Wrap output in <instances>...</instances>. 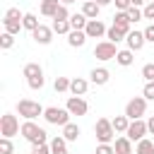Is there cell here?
I'll use <instances>...</instances> for the list:
<instances>
[{
    "mask_svg": "<svg viewBox=\"0 0 154 154\" xmlns=\"http://www.w3.org/2000/svg\"><path fill=\"white\" fill-rule=\"evenodd\" d=\"M17 113H19L22 118H26V120H34V118L43 116V113H46V108H43L38 101H31V99H22V101H17Z\"/></svg>",
    "mask_w": 154,
    "mask_h": 154,
    "instance_id": "1",
    "label": "cell"
},
{
    "mask_svg": "<svg viewBox=\"0 0 154 154\" xmlns=\"http://www.w3.org/2000/svg\"><path fill=\"white\" fill-rule=\"evenodd\" d=\"M22 135H24L34 147H41V144H46V135H48V132H46L43 128H38L34 120H26V123L22 125Z\"/></svg>",
    "mask_w": 154,
    "mask_h": 154,
    "instance_id": "2",
    "label": "cell"
},
{
    "mask_svg": "<svg viewBox=\"0 0 154 154\" xmlns=\"http://www.w3.org/2000/svg\"><path fill=\"white\" fill-rule=\"evenodd\" d=\"M94 132H96L99 144H111V140H113V135H116L113 123H111L108 118H99V120H96V125H94Z\"/></svg>",
    "mask_w": 154,
    "mask_h": 154,
    "instance_id": "3",
    "label": "cell"
},
{
    "mask_svg": "<svg viewBox=\"0 0 154 154\" xmlns=\"http://www.w3.org/2000/svg\"><path fill=\"white\" fill-rule=\"evenodd\" d=\"M43 118H46L51 125H60V128H65V125L70 123V111H67V108H58V106H48L46 113H43Z\"/></svg>",
    "mask_w": 154,
    "mask_h": 154,
    "instance_id": "4",
    "label": "cell"
},
{
    "mask_svg": "<svg viewBox=\"0 0 154 154\" xmlns=\"http://www.w3.org/2000/svg\"><path fill=\"white\" fill-rule=\"evenodd\" d=\"M22 19H24V14H22L17 7H10V10L5 12V19H2L5 31H7V34H19V29H22Z\"/></svg>",
    "mask_w": 154,
    "mask_h": 154,
    "instance_id": "5",
    "label": "cell"
},
{
    "mask_svg": "<svg viewBox=\"0 0 154 154\" xmlns=\"http://www.w3.org/2000/svg\"><path fill=\"white\" fill-rule=\"evenodd\" d=\"M144 111H147V99H144V96H135V99H130L128 106H125V116H128L130 120H142Z\"/></svg>",
    "mask_w": 154,
    "mask_h": 154,
    "instance_id": "6",
    "label": "cell"
},
{
    "mask_svg": "<svg viewBox=\"0 0 154 154\" xmlns=\"http://www.w3.org/2000/svg\"><path fill=\"white\" fill-rule=\"evenodd\" d=\"M17 132H22L17 116H12V113H5V116L0 118V135H2V137H14Z\"/></svg>",
    "mask_w": 154,
    "mask_h": 154,
    "instance_id": "7",
    "label": "cell"
},
{
    "mask_svg": "<svg viewBox=\"0 0 154 154\" xmlns=\"http://www.w3.org/2000/svg\"><path fill=\"white\" fill-rule=\"evenodd\" d=\"M116 55H118V51H116V43H111V41H101L94 48L96 60H116Z\"/></svg>",
    "mask_w": 154,
    "mask_h": 154,
    "instance_id": "8",
    "label": "cell"
},
{
    "mask_svg": "<svg viewBox=\"0 0 154 154\" xmlns=\"http://www.w3.org/2000/svg\"><path fill=\"white\" fill-rule=\"evenodd\" d=\"M147 132H149V130H147V123H144V120H130V128H128L125 137L132 140V142H140V140H144Z\"/></svg>",
    "mask_w": 154,
    "mask_h": 154,
    "instance_id": "9",
    "label": "cell"
},
{
    "mask_svg": "<svg viewBox=\"0 0 154 154\" xmlns=\"http://www.w3.org/2000/svg\"><path fill=\"white\" fill-rule=\"evenodd\" d=\"M106 26H103V22L101 19H89L87 22V26H84V34H87V38H101V36H106Z\"/></svg>",
    "mask_w": 154,
    "mask_h": 154,
    "instance_id": "10",
    "label": "cell"
},
{
    "mask_svg": "<svg viewBox=\"0 0 154 154\" xmlns=\"http://www.w3.org/2000/svg\"><path fill=\"white\" fill-rule=\"evenodd\" d=\"M65 108L70 111V116H84V113L89 111V106H87V101H84L82 96H70Z\"/></svg>",
    "mask_w": 154,
    "mask_h": 154,
    "instance_id": "11",
    "label": "cell"
},
{
    "mask_svg": "<svg viewBox=\"0 0 154 154\" xmlns=\"http://www.w3.org/2000/svg\"><path fill=\"white\" fill-rule=\"evenodd\" d=\"M31 38H34L36 43H41V46L51 43V41H53V26H46V24H41L38 29H34V31H31Z\"/></svg>",
    "mask_w": 154,
    "mask_h": 154,
    "instance_id": "12",
    "label": "cell"
},
{
    "mask_svg": "<svg viewBox=\"0 0 154 154\" xmlns=\"http://www.w3.org/2000/svg\"><path fill=\"white\" fill-rule=\"evenodd\" d=\"M125 41H128V48H130L132 53H135V51H142V46L147 43V38H144V31H130Z\"/></svg>",
    "mask_w": 154,
    "mask_h": 154,
    "instance_id": "13",
    "label": "cell"
},
{
    "mask_svg": "<svg viewBox=\"0 0 154 154\" xmlns=\"http://www.w3.org/2000/svg\"><path fill=\"white\" fill-rule=\"evenodd\" d=\"M89 79H91L96 87H101V84H106V82L111 79V72H108L106 67H94L91 75H89Z\"/></svg>",
    "mask_w": 154,
    "mask_h": 154,
    "instance_id": "14",
    "label": "cell"
},
{
    "mask_svg": "<svg viewBox=\"0 0 154 154\" xmlns=\"http://www.w3.org/2000/svg\"><path fill=\"white\" fill-rule=\"evenodd\" d=\"M87 89H89V82H87L84 77H75V79L70 82V91H72V96H84Z\"/></svg>",
    "mask_w": 154,
    "mask_h": 154,
    "instance_id": "15",
    "label": "cell"
},
{
    "mask_svg": "<svg viewBox=\"0 0 154 154\" xmlns=\"http://www.w3.org/2000/svg\"><path fill=\"white\" fill-rule=\"evenodd\" d=\"M99 12H101V5H96L94 0H87V2L82 5V14H84L87 19H99Z\"/></svg>",
    "mask_w": 154,
    "mask_h": 154,
    "instance_id": "16",
    "label": "cell"
},
{
    "mask_svg": "<svg viewBox=\"0 0 154 154\" xmlns=\"http://www.w3.org/2000/svg\"><path fill=\"white\" fill-rule=\"evenodd\" d=\"M130 17H128V12H116L113 14V26H118V29H123L125 34H130Z\"/></svg>",
    "mask_w": 154,
    "mask_h": 154,
    "instance_id": "17",
    "label": "cell"
},
{
    "mask_svg": "<svg viewBox=\"0 0 154 154\" xmlns=\"http://www.w3.org/2000/svg\"><path fill=\"white\" fill-rule=\"evenodd\" d=\"M51 154H67V140L63 135L51 140Z\"/></svg>",
    "mask_w": 154,
    "mask_h": 154,
    "instance_id": "18",
    "label": "cell"
},
{
    "mask_svg": "<svg viewBox=\"0 0 154 154\" xmlns=\"http://www.w3.org/2000/svg\"><path fill=\"white\" fill-rule=\"evenodd\" d=\"M84 41H87V34H84V31H75V29H72V31L67 34V43H70L72 48H82Z\"/></svg>",
    "mask_w": 154,
    "mask_h": 154,
    "instance_id": "19",
    "label": "cell"
},
{
    "mask_svg": "<svg viewBox=\"0 0 154 154\" xmlns=\"http://www.w3.org/2000/svg\"><path fill=\"white\" fill-rule=\"evenodd\" d=\"M79 135H82V130H79V125H77V123H67V125L63 128V137H65L67 142H75Z\"/></svg>",
    "mask_w": 154,
    "mask_h": 154,
    "instance_id": "20",
    "label": "cell"
},
{
    "mask_svg": "<svg viewBox=\"0 0 154 154\" xmlns=\"http://www.w3.org/2000/svg\"><path fill=\"white\" fill-rule=\"evenodd\" d=\"M60 7V0H41V14L43 17H53Z\"/></svg>",
    "mask_w": 154,
    "mask_h": 154,
    "instance_id": "21",
    "label": "cell"
},
{
    "mask_svg": "<svg viewBox=\"0 0 154 154\" xmlns=\"http://www.w3.org/2000/svg\"><path fill=\"white\" fill-rule=\"evenodd\" d=\"M113 149H116V154H132V140H128V137H118L116 144H113Z\"/></svg>",
    "mask_w": 154,
    "mask_h": 154,
    "instance_id": "22",
    "label": "cell"
},
{
    "mask_svg": "<svg viewBox=\"0 0 154 154\" xmlns=\"http://www.w3.org/2000/svg\"><path fill=\"white\" fill-rule=\"evenodd\" d=\"M116 63H118V65H123V67H130V65L135 63V58H132V51H130V48H125V51H118V55H116Z\"/></svg>",
    "mask_w": 154,
    "mask_h": 154,
    "instance_id": "23",
    "label": "cell"
},
{
    "mask_svg": "<svg viewBox=\"0 0 154 154\" xmlns=\"http://www.w3.org/2000/svg\"><path fill=\"white\" fill-rule=\"evenodd\" d=\"M24 77H26V79H31V77H43L41 65H38V63H26V65H24Z\"/></svg>",
    "mask_w": 154,
    "mask_h": 154,
    "instance_id": "24",
    "label": "cell"
},
{
    "mask_svg": "<svg viewBox=\"0 0 154 154\" xmlns=\"http://www.w3.org/2000/svg\"><path fill=\"white\" fill-rule=\"evenodd\" d=\"M111 123H113V130L116 132H128V128H130V118L128 116H116Z\"/></svg>",
    "mask_w": 154,
    "mask_h": 154,
    "instance_id": "25",
    "label": "cell"
},
{
    "mask_svg": "<svg viewBox=\"0 0 154 154\" xmlns=\"http://www.w3.org/2000/svg\"><path fill=\"white\" fill-rule=\"evenodd\" d=\"M87 22H89V19H87V17L82 14V12H79V14H72V17H70V26H72L75 31H84Z\"/></svg>",
    "mask_w": 154,
    "mask_h": 154,
    "instance_id": "26",
    "label": "cell"
},
{
    "mask_svg": "<svg viewBox=\"0 0 154 154\" xmlns=\"http://www.w3.org/2000/svg\"><path fill=\"white\" fill-rule=\"evenodd\" d=\"M106 38H108L111 43H118V41H123V38H128V34H125L123 29H118V26H111V29L106 31Z\"/></svg>",
    "mask_w": 154,
    "mask_h": 154,
    "instance_id": "27",
    "label": "cell"
},
{
    "mask_svg": "<svg viewBox=\"0 0 154 154\" xmlns=\"http://www.w3.org/2000/svg\"><path fill=\"white\" fill-rule=\"evenodd\" d=\"M22 26H24V29H29V31H34V29H38L41 24H38V17H36V14L26 12V14H24V19H22Z\"/></svg>",
    "mask_w": 154,
    "mask_h": 154,
    "instance_id": "28",
    "label": "cell"
},
{
    "mask_svg": "<svg viewBox=\"0 0 154 154\" xmlns=\"http://www.w3.org/2000/svg\"><path fill=\"white\" fill-rule=\"evenodd\" d=\"M135 154H154V142L152 140H140L137 142V149H135Z\"/></svg>",
    "mask_w": 154,
    "mask_h": 154,
    "instance_id": "29",
    "label": "cell"
},
{
    "mask_svg": "<svg viewBox=\"0 0 154 154\" xmlns=\"http://www.w3.org/2000/svg\"><path fill=\"white\" fill-rule=\"evenodd\" d=\"M70 17H72V14H70V10H67L65 5H60V7H58V12L53 14V22H70Z\"/></svg>",
    "mask_w": 154,
    "mask_h": 154,
    "instance_id": "30",
    "label": "cell"
},
{
    "mask_svg": "<svg viewBox=\"0 0 154 154\" xmlns=\"http://www.w3.org/2000/svg\"><path fill=\"white\" fill-rule=\"evenodd\" d=\"M12 46H14V34H7V31H5V34L0 36V48H2V51H10Z\"/></svg>",
    "mask_w": 154,
    "mask_h": 154,
    "instance_id": "31",
    "label": "cell"
},
{
    "mask_svg": "<svg viewBox=\"0 0 154 154\" xmlns=\"http://www.w3.org/2000/svg\"><path fill=\"white\" fill-rule=\"evenodd\" d=\"M70 82L72 79H67V77H55L53 87H55V91H70Z\"/></svg>",
    "mask_w": 154,
    "mask_h": 154,
    "instance_id": "32",
    "label": "cell"
},
{
    "mask_svg": "<svg viewBox=\"0 0 154 154\" xmlns=\"http://www.w3.org/2000/svg\"><path fill=\"white\" fill-rule=\"evenodd\" d=\"M72 26L70 22H53V34H70Z\"/></svg>",
    "mask_w": 154,
    "mask_h": 154,
    "instance_id": "33",
    "label": "cell"
},
{
    "mask_svg": "<svg viewBox=\"0 0 154 154\" xmlns=\"http://www.w3.org/2000/svg\"><path fill=\"white\" fill-rule=\"evenodd\" d=\"M128 17H130V22L135 24V22H140V19H144V14H142V10L140 7H130L128 10Z\"/></svg>",
    "mask_w": 154,
    "mask_h": 154,
    "instance_id": "34",
    "label": "cell"
},
{
    "mask_svg": "<svg viewBox=\"0 0 154 154\" xmlns=\"http://www.w3.org/2000/svg\"><path fill=\"white\" fill-rule=\"evenodd\" d=\"M12 152H14V147H12L10 137H2L0 140V154H12Z\"/></svg>",
    "mask_w": 154,
    "mask_h": 154,
    "instance_id": "35",
    "label": "cell"
},
{
    "mask_svg": "<svg viewBox=\"0 0 154 154\" xmlns=\"http://www.w3.org/2000/svg\"><path fill=\"white\" fill-rule=\"evenodd\" d=\"M142 77H144L147 82H154V65H152V63H147V65L142 67Z\"/></svg>",
    "mask_w": 154,
    "mask_h": 154,
    "instance_id": "36",
    "label": "cell"
},
{
    "mask_svg": "<svg viewBox=\"0 0 154 154\" xmlns=\"http://www.w3.org/2000/svg\"><path fill=\"white\" fill-rule=\"evenodd\" d=\"M142 96H144L147 101H154V82H147V84H144V89H142Z\"/></svg>",
    "mask_w": 154,
    "mask_h": 154,
    "instance_id": "37",
    "label": "cell"
},
{
    "mask_svg": "<svg viewBox=\"0 0 154 154\" xmlns=\"http://www.w3.org/2000/svg\"><path fill=\"white\" fill-rule=\"evenodd\" d=\"M142 14H144V19H154V0H149V2L144 5Z\"/></svg>",
    "mask_w": 154,
    "mask_h": 154,
    "instance_id": "38",
    "label": "cell"
},
{
    "mask_svg": "<svg viewBox=\"0 0 154 154\" xmlns=\"http://www.w3.org/2000/svg\"><path fill=\"white\" fill-rule=\"evenodd\" d=\"M43 82H46L43 77H31V79H26V84H29L31 89H41V87H43Z\"/></svg>",
    "mask_w": 154,
    "mask_h": 154,
    "instance_id": "39",
    "label": "cell"
},
{
    "mask_svg": "<svg viewBox=\"0 0 154 154\" xmlns=\"http://www.w3.org/2000/svg\"><path fill=\"white\" fill-rule=\"evenodd\" d=\"M113 2H116L118 12H128V10L132 7V2H130V0H113Z\"/></svg>",
    "mask_w": 154,
    "mask_h": 154,
    "instance_id": "40",
    "label": "cell"
},
{
    "mask_svg": "<svg viewBox=\"0 0 154 154\" xmlns=\"http://www.w3.org/2000/svg\"><path fill=\"white\" fill-rule=\"evenodd\" d=\"M94 154H116V149H113V147H111V144H99V147H96V152H94Z\"/></svg>",
    "mask_w": 154,
    "mask_h": 154,
    "instance_id": "41",
    "label": "cell"
},
{
    "mask_svg": "<svg viewBox=\"0 0 154 154\" xmlns=\"http://www.w3.org/2000/svg\"><path fill=\"white\" fill-rule=\"evenodd\" d=\"M144 38H147L149 43H154V24H149V26L144 29Z\"/></svg>",
    "mask_w": 154,
    "mask_h": 154,
    "instance_id": "42",
    "label": "cell"
},
{
    "mask_svg": "<svg viewBox=\"0 0 154 154\" xmlns=\"http://www.w3.org/2000/svg\"><path fill=\"white\" fill-rule=\"evenodd\" d=\"M31 154H51V144H41V147H34Z\"/></svg>",
    "mask_w": 154,
    "mask_h": 154,
    "instance_id": "43",
    "label": "cell"
},
{
    "mask_svg": "<svg viewBox=\"0 0 154 154\" xmlns=\"http://www.w3.org/2000/svg\"><path fill=\"white\" fill-rule=\"evenodd\" d=\"M147 130H149V132H152V135H154V116H152V118H149V120H147Z\"/></svg>",
    "mask_w": 154,
    "mask_h": 154,
    "instance_id": "44",
    "label": "cell"
},
{
    "mask_svg": "<svg viewBox=\"0 0 154 154\" xmlns=\"http://www.w3.org/2000/svg\"><path fill=\"white\" fill-rule=\"evenodd\" d=\"M94 2H96V5H101V7H106V5H111L113 0H94Z\"/></svg>",
    "mask_w": 154,
    "mask_h": 154,
    "instance_id": "45",
    "label": "cell"
},
{
    "mask_svg": "<svg viewBox=\"0 0 154 154\" xmlns=\"http://www.w3.org/2000/svg\"><path fill=\"white\" fill-rule=\"evenodd\" d=\"M130 2H132V7H140V5L144 2V0H130Z\"/></svg>",
    "mask_w": 154,
    "mask_h": 154,
    "instance_id": "46",
    "label": "cell"
},
{
    "mask_svg": "<svg viewBox=\"0 0 154 154\" xmlns=\"http://www.w3.org/2000/svg\"><path fill=\"white\" fill-rule=\"evenodd\" d=\"M72 2H75V0H60V5H65V7H67V5H72Z\"/></svg>",
    "mask_w": 154,
    "mask_h": 154,
    "instance_id": "47",
    "label": "cell"
},
{
    "mask_svg": "<svg viewBox=\"0 0 154 154\" xmlns=\"http://www.w3.org/2000/svg\"><path fill=\"white\" fill-rule=\"evenodd\" d=\"M84 2H87V0H84Z\"/></svg>",
    "mask_w": 154,
    "mask_h": 154,
    "instance_id": "48",
    "label": "cell"
}]
</instances>
